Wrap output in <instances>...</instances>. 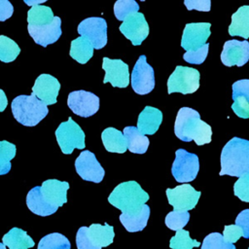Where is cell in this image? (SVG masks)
<instances>
[{
    "mask_svg": "<svg viewBox=\"0 0 249 249\" xmlns=\"http://www.w3.org/2000/svg\"><path fill=\"white\" fill-rule=\"evenodd\" d=\"M149 195L135 181L119 184L110 194L108 201L124 214L133 215L148 201Z\"/></svg>",
    "mask_w": 249,
    "mask_h": 249,
    "instance_id": "277c9868",
    "label": "cell"
},
{
    "mask_svg": "<svg viewBox=\"0 0 249 249\" xmlns=\"http://www.w3.org/2000/svg\"><path fill=\"white\" fill-rule=\"evenodd\" d=\"M131 87L138 94H147L155 88L154 69L146 61L145 55H140L131 73Z\"/></svg>",
    "mask_w": 249,
    "mask_h": 249,
    "instance_id": "30bf717a",
    "label": "cell"
},
{
    "mask_svg": "<svg viewBox=\"0 0 249 249\" xmlns=\"http://www.w3.org/2000/svg\"><path fill=\"white\" fill-rule=\"evenodd\" d=\"M221 171L219 174L242 177L249 174V140L231 138L221 153Z\"/></svg>",
    "mask_w": 249,
    "mask_h": 249,
    "instance_id": "3957f363",
    "label": "cell"
},
{
    "mask_svg": "<svg viewBox=\"0 0 249 249\" xmlns=\"http://www.w3.org/2000/svg\"><path fill=\"white\" fill-rule=\"evenodd\" d=\"M25 2L26 4H31V8L27 13L28 25L42 26L53 22V20L54 19V16L52 9L48 6L40 5V3H43L44 0Z\"/></svg>",
    "mask_w": 249,
    "mask_h": 249,
    "instance_id": "7402d4cb",
    "label": "cell"
},
{
    "mask_svg": "<svg viewBox=\"0 0 249 249\" xmlns=\"http://www.w3.org/2000/svg\"><path fill=\"white\" fill-rule=\"evenodd\" d=\"M150 216V207L144 204L139 212L133 215H127L122 213L120 215V221L127 231L134 232L142 231L148 222Z\"/></svg>",
    "mask_w": 249,
    "mask_h": 249,
    "instance_id": "4316f807",
    "label": "cell"
},
{
    "mask_svg": "<svg viewBox=\"0 0 249 249\" xmlns=\"http://www.w3.org/2000/svg\"><path fill=\"white\" fill-rule=\"evenodd\" d=\"M102 68L105 71L103 83H110L113 87L126 88L129 83L128 65L121 59L103 57Z\"/></svg>",
    "mask_w": 249,
    "mask_h": 249,
    "instance_id": "2e32d148",
    "label": "cell"
},
{
    "mask_svg": "<svg viewBox=\"0 0 249 249\" xmlns=\"http://www.w3.org/2000/svg\"><path fill=\"white\" fill-rule=\"evenodd\" d=\"M124 136L126 141V148L135 154H144L149 147V139L142 134L135 126H125L124 128Z\"/></svg>",
    "mask_w": 249,
    "mask_h": 249,
    "instance_id": "cb8c5ba5",
    "label": "cell"
},
{
    "mask_svg": "<svg viewBox=\"0 0 249 249\" xmlns=\"http://www.w3.org/2000/svg\"><path fill=\"white\" fill-rule=\"evenodd\" d=\"M55 137L63 154L69 155L74 149H84L85 133L71 117L61 123L55 130Z\"/></svg>",
    "mask_w": 249,
    "mask_h": 249,
    "instance_id": "52a82bcc",
    "label": "cell"
},
{
    "mask_svg": "<svg viewBox=\"0 0 249 249\" xmlns=\"http://www.w3.org/2000/svg\"><path fill=\"white\" fill-rule=\"evenodd\" d=\"M184 4L189 11L197 10L202 12H209L211 2L210 0H185Z\"/></svg>",
    "mask_w": 249,
    "mask_h": 249,
    "instance_id": "7bdbcfd3",
    "label": "cell"
},
{
    "mask_svg": "<svg viewBox=\"0 0 249 249\" xmlns=\"http://www.w3.org/2000/svg\"><path fill=\"white\" fill-rule=\"evenodd\" d=\"M243 96L249 102V80H239L232 84V98Z\"/></svg>",
    "mask_w": 249,
    "mask_h": 249,
    "instance_id": "ab89813d",
    "label": "cell"
},
{
    "mask_svg": "<svg viewBox=\"0 0 249 249\" xmlns=\"http://www.w3.org/2000/svg\"><path fill=\"white\" fill-rule=\"evenodd\" d=\"M67 105L74 114L83 118H88L98 111L99 98L89 91L75 90L69 93Z\"/></svg>",
    "mask_w": 249,
    "mask_h": 249,
    "instance_id": "7c38bea8",
    "label": "cell"
},
{
    "mask_svg": "<svg viewBox=\"0 0 249 249\" xmlns=\"http://www.w3.org/2000/svg\"><path fill=\"white\" fill-rule=\"evenodd\" d=\"M68 182L49 179L31 189L26 196V204L29 210L39 216L53 214L58 207L67 201Z\"/></svg>",
    "mask_w": 249,
    "mask_h": 249,
    "instance_id": "6da1fadb",
    "label": "cell"
},
{
    "mask_svg": "<svg viewBox=\"0 0 249 249\" xmlns=\"http://www.w3.org/2000/svg\"><path fill=\"white\" fill-rule=\"evenodd\" d=\"M14 118L25 126H34L49 113L48 106L38 99L33 93L18 95L11 104Z\"/></svg>",
    "mask_w": 249,
    "mask_h": 249,
    "instance_id": "5b68a950",
    "label": "cell"
},
{
    "mask_svg": "<svg viewBox=\"0 0 249 249\" xmlns=\"http://www.w3.org/2000/svg\"><path fill=\"white\" fill-rule=\"evenodd\" d=\"M235 225L238 226L245 238H249V209L242 210L235 219Z\"/></svg>",
    "mask_w": 249,
    "mask_h": 249,
    "instance_id": "b9f144b4",
    "label": "cell"
},
{
    "mask_svg": "<svg viewBox=\"0 0 249 249\" xmlns=\"http://www.w3.org/2000/svg\"><path fill=\"white\" fill-rule=\"evenodd\" d=\"M190 214L188 211L173 210L169 212L165 217V225L172 231L182 230L189 222Z\"/></svg>",
    "mask_w": 249,
    "mask_h": 249,
    "instance_id": "836d02e7",
    "label": "cell"
},
{
    "mask_svg": "<svg viewBox=\"0 0 249 249\" xmlns=\"http://www.w3.org/2000/svg\"><path fill=\"white\" fill-rule=\"evenodd\" d=\"M87 235L89 241L97 248L107 247L114 240V228L107 223L104 225L92 224L89 228H86Z\"/></svg>",
    "mask_w": 249,
    "mask_h": 249,
    "instance_id": "44dd1931",
    "label": "cell"
},
{
    "mask_svg": "<svg viewBox=\"0 0 249 249\" xmlns=\"http://www.w3.org/2000/svg\"><path fill=\"white\" fill-rule=\"evenodd\" d=\"M199 170V160L196 154L178 149L171 167L174 179L179 183H188L196 179Z\"/></svg>",
    "mask_w": 249,
    "mask_h": 249,
    "instance_id": "ba28073f",
    "label": "cell"
},
{
    "mask_svg": "<svg viewBox=\"0 0 249 249\" xmlns=\"http://www.w3.org/2000/svg\"><path fill=\"white\" fill-rule=\"evenodd\" d=\"M17 153L16 145L7 140L0 141V175L7 174L11 170V160Z\"/></svg>",
    "mask_w": 249,
    "mask_h": 249,
    "instance_id": "4dcf8cb0",
    "label": "cell"
},
{
    "mask_svg": "<svg viewBox=\"0 0 249 249\" xmlns=\"http://www.w3.org/2000/svg\"><path fill=\"white\" fill-rule=\"evenodd\" d=\"M248 249H249V248H248Z\"/></svg>",
    "mask_w": 249,
    "mask_h": 249,
    "instance_id": "7dc6e473",
    "label": "cell"
},
{
    "mask_svg": "<svg viewBox=\"0 0 249 249\" xmlns=\"http://www.w3.org/2000/svg\"><path fill=\"white\" fill-rule=\"evenodd\" d=\"M241 236H243L242 231L238 226H236V225L225 226L224 231H223V237L226 242L232 244V243L236 242Z\"/></svg>",
    "mask_w": 249,
    "mask_h": 249,
    "instance_id": "f35d334b",
    "label": "cell"
},
{
    "mask_svg": "<svg viewBox=\"0 0 249 249\" xmlns=\"http://www.w3.org/2000/svg\"><path fill=\"white\" fill-rule=\"evenodd\" d=\"M70 56L81 64L87 63L93 55V47L85 37H78L71 42Z\"/></svg>",
    "mask_w": 249,
    "mask_h": 249,
    "instance_id": "83f0119b",
    "label": "cell"
},
{
    "mask_svg": "<svg viewBox=\"0 0 249 249\" xmlns=\"http://www.w3.org/2000/svg\"><path fill=\"white\" fill-rule=\"evenodd\" d=\"M199 77L198 70L195 68L181 65L176 66L167 80L168 93H194L199 88Z\"/></svg>",
    "mask_w": 249,
    "mask_h": 249,
    "instance_id": "8992f818",
    "label": "cell"
},
{
    "mask_svg": "<svg viewBox=\"0 0 249 249\" xmlns=\"http://www.w3.org/2000/svg\"><path fill=\"white\" fill-rule=\"evenodd\" d=\"M77 30L91 43L93 49L100 50L107 44V23L102 18H88L80 22Z\"/></svg>",
    "mask_w": 249,
    "mask_h": 249,
    "instance_id": "9c48e42d",
    "label": "cell"
},
{
    "mask_svg": "<svg viewBox=\"0 0 249 249\" xmlns=\"http://www.w3.org/2000/svg\"><path fill=\"white\" fill-rule=\"evenodd\" d=\"M162 122V113L152 106H146L138 116L137 129L144 135L155 134Z\"/></svg>",
    "mask_w": 249,
    "mask_h": 249,
    "instance_id": "ffe728a7",
    "label": "cell"
},
{
    "mask_svg": "<svg viewBox=\"0 0 249 249\" xmlns=\"http://www.w3.org/2000/svg\"><path fill=\"white\" fill-rule=\"evenodd\" d=\"M101 139L108 152L123 154L127 149L124 133L114 127L105 128L101 133Z\"/></svg>",
    "mask_w": 249,
    "mask_h": 249,
    "instance_id": "d4e9b609",
    "label": "cell"
},
{
    "mask_svg": "<svg viewBox=\"0 0 249 249\" xmlns=\"http://www.w3.org/2000/svg\"><path fill=\"white\" fill-rule=\"evenodd\" d=\"M208 49H209V44H205L204 46H202L201 48H199L196 51H189L186 52L183 54V58L185 59V61H187L188 63H193V64H201L208 53Z\"/></svg>",
    "mask_w": 249,
    "mask_h": 249,
    "instance_id": "8d00e7d4",
    "label": "cell"
},
{
    "mask_svg": "<svg viewBox=\"0 0 249 249\" xmlns=\"http://www.w3.org/2000/svg\"><path fill=\"white\" fill-rule=\"evenodd\" d=\"M59 89L60 84L56 78L50 74H41L32 87V93L48 106L56 103Z\"/></svg>",
    "mask_w": 249,
    "mask_h": 249,
    "instance_id": "ac0fdd59",
    "label": "cell"
},
{
    "mask_svg": "<svg viewBox=\"0 0 249 249\" xmlns=\"http://www.w3.org/2000/svg\"><path fill=\"white\" fill-rule=\"evenodd\" d=\"M165 194L168 203L177 211H188L195 208L201 195L189 184L176 186L174 189H166Z\"/></svg>",
    "mask_w": 249,
    "mask_h": 249,
    "instance_id": "8fae6325",
    "label": "cell"
},
{
    "mask_svg": "<svg viewBox=\"0 0 249 249\" xmlns=\"http://www.w3.org/2000/svg\"><path fill=\"white\" fill-rule=\"evenodd\" d=\"M8 105V99L5 92L0 89V112H3Z\"/></svg>",
    "mask_w": 249,
    "mask_h": 249,
    "instance_id": "f6af8a7d",
    "label": "cell"
},
{
    "mask_svg": "<svg viewBox=\"0 0 249 249\" xmlns=\"http://www.w3.org/2000/svg\"><path fill=\"white\" fill-rule=\"evenodd\" d=\"M0 249H6V246L3 243H0Z\"/></svg>",
    "mask_w": 249,
    "mask_h": 249,
    "instance_id": "bcb514c9",
    "label": "cell"
},
{
    "mask_svg": "<svg viewBox=\"0 0 249 249\" xmlns=\"http://www.w3.org/2000/svg\"><path fill=\"white\" fill-rule=\"evenodd\" d=\"M139 5L133 0H118L114 5V14L117 19L124 20L129 16L138 13Z\"/></svg>",
    "mask_w": 249,
    "mask_h": 249,
    "instance_id": "d6a6232c",
    "label": "cell"
},
{
    "mask_svg": "<svg viewBox=\"0 0 249 249\" xmlns=\"http://www.w3.org/2000/svg\"><path fill=\"white\" fill-rule=\"evenodd\" d=\"M221 60L226 66H242L249 60L248 41L230 40L225 42L221 53Z\"/></svg>",
    "mask_w": 249,
    "mask_h": 249,
    "instance_id": "e0dca14e",
    "label": "cell"
},
{
    "mask_svg": "<svg viewBox=\"0 0 249 249\" xmlns=\"http://www.w3.org/2000/svg\"><path fill=\"white\" fill-rule=\"evenodd\" d=\"M61 19L54 17L52 23L42 26L28 25V33L34 42L42 47H47L50 44L56 42L61 35Z\"/></svg>",
    "mask_w": 249,
    "mask_h": 249,
    "instance_id": "d6986e66",
    "label": "cell"
},
{
    "mask_svg": "<svg viewBox=\"0 0 249 249\" xmlns=\"http://www.w3.org/2000/svg\"><path fill=\"white\" fill-rule=\"evenodd\" d=\"M211 24L209 22H191L187 23L182 39L181 47L189 51H196L205 45L206 40L211 34Z\"/></svg>",
    "mask_w": 249,
    "mask_h": 249,
    "instance_id": "4fadbf2b",
    "label": "cell"
},
{
    "mask_svg": "<svg viewBox=\"0 0 249 249\" xmlns=\"http://www.w3.org/2000/svg\"><path fill=\"white\" fill-rule=\"evenodd\" d=\"M231 36L249 38V6H241L231 16V22L229 26Z\"/></svg>",
    "mask_w": 249,
    "mask_h": 249,
    "instance_id": "603a6c76",
    "label": "cell"
},
{
    "mask_svg": "<svg viewBox=\"0 0 249 249\" xmlns=\"http://www.w3.org/2000/svg\"><path fill=\"white\" fill-rule=\"evenodd\" d=\"M119 29L134 46L141 45L149 34V25L142 13H135L126 18Z\"/></svg>",
    "mask_w": 249,
    "mask_h": 249,
    "instance_id": "9a60e30c",
    "label": "cell"
},
{
    "mask_svg": "<svg viewBox=\"0 0 249 249\" xmlns=\"http://www.w3.org/2000/svg\"><path fill=\"white\" fill-rule=\"evenodd\" d=\"M20 53L18 44L7 36L0 35V60L6 63L14 61Z\"/></svg>",
    "mask_w": 249,
    "mask_h": 249,
    "instance_id": "f546056e",
    "label": "cell"
},
{
    "mask_svg": "<svg viewBox=\"0 0 249 249\" xmlns=\"http://www.w3.org/2000/svg\"><path fill=\"white\" fill-rule=\"evenodd\" d=\"M201 249H235V246L226 242L221 233L212 232L203 239Z\"/></svg>",
    "mask_w": 249,
    "mask_h": 249,
    "instance_id": "e575fe53",
    "label": "cell"
},
{
    "mask_svg": "<svg viewBox=\"0 0 249 249\" xmlns=\"http://www.w3.org/2000/svg\"><path fill=\"white\" fill-rule=\"evenodd\" d=\"M75 168L80 177L86 181L100 183L105 171L90 151H83L75 160Z\"/></svg>",
    "mask_w": 249,
    "mask_h": 249,
    "instance_id": "5bb4252c",
    "label": "cell"
},
{
    "mask_svg": "<svg viewBox=\"0 0 249 249\" xmlns=\"http://www.w3.org/2000/svg\"><path fill=\"white\" fill-rule=\"evenodd\" d=\"M175 135L184 142L194 140L201 146L211 142V126L200 120L198 112L189 107H182L177 113L174 124Z\"/></svg>",
    "mask_w": 249,
    "mask_h": 249,
    "instance_id": "7a4b0ae2",
    "label": "cell"
},
{
    "mask_svg": "<svg viewBox=\"0 0 249 249\" xmlns=\"http://www.w3.org/2000/svg\"><path fill=\"white\" fill-rule=\"evenodd\" d=\"M87 227H81L76 234V244L78 249H100L95 247L89 239L86 231Z\"/></svg>",
    "mask_w": 249,
    "mask_h": 249,
    "instance_id": "60d3db41",
    "label": "cell"
},
{
    "mask_svg": "<svg viewBox=\"0 0 249 249\" xmlns=\"http://www.w3.org/2000/svg\"><path fill=\"white\" fill-rule=\"evenodd\" d=\"M70 247L69 240L63 234L53 232L42 237L37 249H70Z\"/></svg>",
    "mask_w": 249,
    "mask_h": 249,
    "instance_id": "f1b7e54d",
    "label": "cell"
},
{
    "mask_svg": "<svg viewBox=\"0 0 249 249\" xmlns=\"http://www.w3.org/2000/svg\"><path fill=\"white\" fill-rule=\"evenodd\" d=\"M14 7L8 0H0V21H5L12 17Z\"/></svg>",
    "mask_w": 249,
    "mask_h": 249,
    "instance_id": "ee69618b",
    "label": "cell"
},
{
    "mask_svg": "<svg viewBox=\"0 0 249 249\" xmlns=\"http://www.w3.org/2000/svg\"><path fill=\"white\" fill-rule=\"evenodd\" d=\"M199 245V241L192 239L189 231L185 230L177 231L176 234L171 237L169 242V246L172 249H193L194 247H198Z\"/></svg>",
    "mask_w": 249,
    "mask_h": 249,
    "instance_id": "1f68e13d",
    "label": "cell"
},
{
    "mask_svg": "<svg viewBox=\"0 0 249 249\" xmlns=\"http://www.w3.org/2000/svg\"><path fill=\"white\" fill-rule=\"evenodd\" d=\"M233 193L240 200L249 202V174L237 179L233 185Z\"/></svg>",
    "mask_w": 249,
    "mask_h": 249,
    "instance_id": "d590c367",
    "label": "cell"
},
{
    "mask_svg": "<svg viewBox=\"0 0 249 249\" xmlns=\"http://www.w3.org/2000/svg\"><path fill=\"white\" fill-rule=\"evenodd\" d=\"M3 244L9 249H28L35 245L33 239L26 233L25 231L13 228L2 238Z\"/></svg>",
    "mask_w": 249,
    "mask_h": 249,
    "instance_id": "484cf974",
    "label": "cell"
},
{
    "mask_svg": "<svg viewBox=\"0 0 249 249\" xmlns=\"http://www.w3.org/2000/svg\"><path fill=\"white\" fill-rule=\"evenodd\" d=\"M233 103L231 104V109L234 114L242 119L249 118V102L243 96H237L232 98Z\"/></svg>",
    "mask_w": 249,
    "mask_h": 249,
    "instance_id": "74e56055",
    "label": "cell"
}]
</instances>
